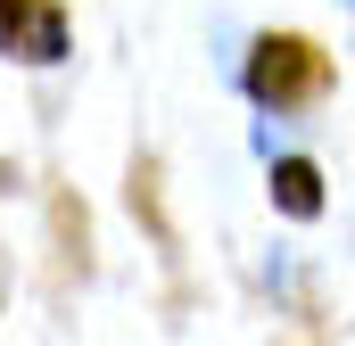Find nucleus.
Returning a JSON list of instances; mask_svg holds the SVG:
<instances>
[{"instance_id":"obj_4","label":"nucleus","mask_w":355,"mask_h":346,"mask_svg":"<svg viewBox=\"0 0 355 346\" xmlns=\"http://www.w3.org/2000/svg\"><path fill=\"white\" fill-rule=\"evenodd\" d=\"M132 215H149L157 248H174V223H166V206H157V157H132Z\"/></svg>"},{"instance_id":"obj_3","label":"nucleus","mask_w":355,"mask_h":346,"mask_svg":"<svg viewBox=\"0 0 355 346\" xmlns=\"http://www.w3.org/2000/svg\"><path fill=\"white\" fill-rule=\"evenodd\" d=\"M265 198H272L281 223H322V206H331L314 157H272V165H265Z\"/></svg>"},{"instance_id":"obj_2","label":"nucleus","mask_w":355,"mask_h":346,"mask_svg":"<svg viewBox=\"0 0 355 346\" xmlns=\"http://www.w3.org/2000/svg\"><path fill=\"white\" fill-rule=\"evenodd\" d=\"M0 42L17 66H58L75 50V17L67 0H0Z\"/></svg>"},{"instance_id":"obj_1","label":"nucleus","mask_w":355,"mask_h":346,"mask_svg":"<svg viewBox=\"0 0 355 346\" xmlns=\"http://www.w3.org/2000/svg\"><path fill=\"white\" fill-rule=\"evenodd\" d=\"M339 83V66H331V50L314 42V33H297V25H272L248 42V58H240V91L265 107V116H306V107H322Z\"/></svg>"}]
</instances>
